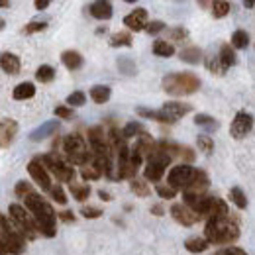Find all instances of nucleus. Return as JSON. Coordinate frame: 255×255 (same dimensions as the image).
Listing matches in <instances>:
<instances>
[{
    "label": "nucleus",
    "instance_id": "1",
    "mask_svg": "<svg viewBox=\"0 0 255 255\" xmlns=\"http://www.w3.org/2000/svg\"><path fill=\"white\" fill-rule=\"evenodd\" d=\"M167 187L173 191L191 192V194H204V191L210 187V179L204 171L191 167L187 163H181L169 171Z\"/></svg>",
    "mask_w": 255,
    "mask_h": 255
},
{
    "label": "nucleus",
    "instance_id": "2",
    "mask_svg": "<svg viewBox=\"0 0 255 255\" xmlns=\"http://www.w3.org/2000/svg\"><path fill=\"white\" fill-rule=\"evenodd\" d=\"M26 210L32 216L33 224L37 228V234L45 236V238H55L57 234V212L53 210V206L37 192H30L26 198Z\"/></svg>",
    "mask_w": 255,
    "mask_h": 255
},
{
    "label": "nucleus",
    "instance_id": "3",
    "mask_svg": "<svg viewBox=\"0 0 255 255\" xmlns=\"http://www.w3.org/2000/svg\"><path fill=\"white\" fill-rule=\"evenodd\" d=\"M204 240L208 242V246H232L240 240V224L230 214L208 218L204 228Z\"/></svg>",
    "mask_w": 255,
    "mask_h": 255
},
{
    "label": "nucleus",
    "instance_id": "4",
    "mask_svg": "<svg viewBox=\"0 0 255 255\" xmlns=\"http://www.w3.org/2000/svg\"><path fill=\"white\" fill-rule=\"evenodd\" d=\"M89 143H91V153H93V161L91 165L96 167L102 175L112 179V147L106 139V131L102 126H95L89 129Z\"/></svg>",
    "mask_w": 255,
    "mask_h": 255
},
{
    "label": "nucleus",
    "instance_id": "5",
    "mask_svg": "<svg viewBox=\"0 0 255 255\" xmlns=\"http://www.w3.org/2000/svg\"><path fill=\"white\" fill-rule=\"evenodd\" d=\"M163 91L171 96H189L200 89V79L194 73H171L163 79Z\"/></svg>",
    "mask_w": 255,
    "mask_h": 255
},
{
    "label": "nucleus",
    "instance_id": "6",
    "mask_svg": "<svg viewBox=\"0 0 255 255\" xmlns=\"http://www.w3.org/2000/svg\"><path fill=\"white\" fill-rule=\"evenodd\" d=\"M65 157L69 159V165H89L93 161V153L81 133H69L63 139Z\"/></svg>",
    "mask_w": 255,
    "mask_h": 255
},
{
    "label": "nucleus",
    "instance_id": "7",
    "mask_svg": "<svg viewBox=\"0 0 255 255\" xmlns=\"http://www.w3.org/2000/svg\"><path fill=\"white\" fill-rule=\"evenodd\" d=\"M0 240L4 242L10 255H22L26 250V240L16 230V226L6 218V214L0 212Z\"/></svg>",
    "mask_w": 255,
    "mask_h": 255
},
{
    "label": "nucleus",
    "instance_id": "8",
    "mask_svg": "<svg viewBox=\"0 0 255 255\" xmlns=\"http://www.w3.org/2000/svg\"><path fill=\"white\" fill-rule=\"evenodd\" d=\"M39 161L45 167V171L51 173L59 183H75L77 171L69 163H65L57 153H45V155L39 157Z\"/></svg>",
    "mask_w": 255,
    "mask_h": 255
},
{
    "label": "nucleus",
    "instance_id": "9",
    "mask_svg": "<svg viewBox=\"0 0 255 255\" xmlns=\"http://www.w3.org/2000/svg\"><path fill=\"white\" fill-rule=\"evenodd\" d=\"M169 163H171V157H169L167 153H163L159 147H157V143H155V149L149 153L147 165H145V169H143L145 183H147V181L159 183L161 179H163V175H165V171H167V167H169Z\"/></svg>",
    "mask_w": 255,
    "mask_h": 255
},
{
    "label": "nucleus",
    "instance_id": "10",
    "mask_svg": "<svg viewBox=\"0 0 255 255\" xmlns=\"http://www.w3.org/2000/svg\"><path fill=\"white\" fill-rule=\"evenodd\" d=\"M8 212H10V218H12V222L16 226V230L22 234L24 240H35V238H37V228H35L32 216L28 214V210H26L24 206H20V204H10Z\"/></svg>",
    "mask_w": 255,
    "mask_h": 255
},
{
    "label": "nucleus",
    "instance_id": "11",
    "mask_svg": "<svg viewBox=\"0 0 255 255\" xmlns=\"http://www.w3.org/2000/svg\"><path fill=\"white\" fill-rule=\"evenodd\" d=\"M254 129V116L246 110L238 112L236 118L232 120V126H230V133L234 139H244L250 131Z\"/></svg>",
    "mask_w": 255,
    "mask_h": 255
},
{
    "label": "nucleus",
    "instance_id": "12",
    "mask_svg": "<svg viewBox=\"0 0 255 255\" xmlns=\"http://www.w3.org/2000/svg\"><path fill=\"white\" fill-rule=\"evenodd\" d=\"M28 173H30V177H32L33 181L41 187V191L49 192V189H51V177H49V173L45 171V167L41 165V161H39V157H33L30 163H28Z\"/></svg>",
    "mask_w": 255,
    "mask_h": 255
},
{
    "label": "nucleus",
    "instance_id": "13",
    "mask_svg": "<svg viewBox=\"0 0 255 255\" xmlns=\"http://www.w3.org/2000/svg\"><path fill=\"white\" fill-rule=\"evenodd\" d=\"M16 135H18V122L12 118H2L0 120V149L10 147Z\"/></svg>",
    "mask_w": 255,
    "mask_h": 255
},
{
    "label": "nucleus",
    "instance_id": "14",
    "mask_svg": "<svg viewBox=\"0 0 255 255\" xmlns=\"http://www.w3.org/2000/svg\"><path fill=\"white\" fill-rule=\"evenodd\" d=\"M171 216H173L175 222H179L181 226H187V228L194 226L196 222H200V218L194 212H191L183 202H177V204L171 206Z\"/></svg>",
    "mask_w": 255,
    "mask_h": 255
},
{
    "label": "nucleus",
    "instance_id": "15",
    "mask_svg": "<svg viewBox=\"0 0 255 255\" xmlns=\"http://www.w3.org/2000/svg\"><path fill=\"white\" fill-rule=\"evenodd\" d=\"M192 110L191 104H187V102H165L163 104V108H161V112L171 120V122H177L179 118H183V116H187L189 112Z\"/></svg>",
    "mask_w": 255,
    "mask_h": 255
},
{
    "label": "nucleus",
    "instance_id": "16",
    "mask_svg": "<svg viewBox=\"0 0 255 255\" xmlns=\"http://www.w3.org/2000/svg\"><path fill=\"white\" fill-rule=\"evenodd\" d=\"M124 26L131 32H141L147 26V10L145 8H135L131 14L124 18Z\"/></svg>",
    "mask_w": 255,
    "mask_h": 255
},
{
    "label": "nucleus",
    "instance_id": "17",
    "mask_svg": "<svg viewBox=\"0 0 255 255\" xmlns=\"http://www.w3.org/2000/svg\"><path fill=\"white\" fill-rule=\"evenodd\" d=\"M0 69L8 75H18L20 69H22V61L16 53H10V51H4L0 53Z\"/></svg>",
    "mask_w": 255,
    "mask_h": 255
},
{
    "label": "nucleus",
    "instance_id": "18",
    "mask_svg": "<svg viewBox=\"0 0 255 255\" xmlns=\"http://www.w3.org/2000/svg\"><path fill=\"white\" fill-rule=\"evenodd\" d=\"M89 14L96 18V20H110L114 10H112V4L106 2V0H98V2H93L89 4Z\"/></svg>",
    "mask_w": 255,
    "mask_h": 255
},
{
    "label": "nucleus",
    "instance_id": "19",
    "mask_svg": "<svg viewBox=\"0 0 255 255\" xmlns=\"http://www.w3.org/2000/svg\"><path fill=\"white\" fill-rule=\"evenodd\" d=\"M57 129H59V120H49V122L41 124L39 128H35L32 133H30V139L32 141H43L49 135H53Z\"/></svg>",
    "mask_w": 255,
    "mask_h": 255
},
{
    "label": "nucleus",
    "instance_id": "20",
    "mask_svg": "<svg viewBox=\"0 0 255 255\" xmlns=\"http://www.w3.org/2000/svg\"><path fill=\"white\" fill-rule=\"evenodd\" d=\"M61 63L69 69V71H79L83 65H85V57L79 53V51H75V49H67L61 53Z\"/></svg>",
    "mask_w": 255,
    "mask_h": 255
},
{
    "label": "nucleus",
    "instance_id": "21",
    "mask_svg": "<svg viewBox=\"0 0 255 255\" xmlns=\"http://www.w3.org/2000/svg\"><path fill=\"white\" fill-rule=\"evenodd\" d=\"M236 61H238V57H236V51L232 49V45L230 43H222L220 45V53H218V63H220V67L226 71V69L234 67Z\"/></svg>",
    "mask_w": 255,
    "mask_h": 255
},
{
    "label": "nucleus",
    "instance_id": "22",
    "mask_svg": "<svg viewBox=\"0 0 255 255\" xmlns=\"http://www.w3.org/2000/svg\"><path fill=\"white\" fill-rule=\"evenodd\" d=\"M89 96H91V100H93L95 104H104V102L110 100L112 91H110L108 85H95V87L89 91Z\"/></svg>",
    "mask_w": 255,
    "mask_h": 255
},
{
    "label": "nucleus",
    "instance_id": "23",
    "mask_svg": "<svg viewBox=\"0 0 255 255\" xmlns=\"http://www.w3.org/2000/svg\"><path fill=\"white\" fill-rule=\"evenodd\" d=\"M135 114L141 116V118H147V120H155V122H159V124H173L161 110H151V108L137 106V108H135Z\"/></svg>",
    "mask_w": 255,
    "mask_h": 255
},
{
    "label": "nucleus",
    "instance_id": "24",
    "mask_svg": "<svg viewBox=\"0 0 255 255\" xmlns=\"http://www.w3.org/2000/svg\"><path fill=\"white\" fill-rule=\"evenodd\" d=\"M194 124L198 128H202L204 131H216L218 128H220V122L214 118V116H210V114H196L194 116Z\"/></svg>",
    "mask_w": 255,
    "mask_h": 255
},
{
    "label": "nucleus",
    "instance_id": "25",
    "mask_svg": "<svg viewBox=\"0 0 255 255\" xmlns=\"http://www.w3.org/2000/svg\"><path fill=\"white\" fill-rule=\"evenodd\" d=\"M35 96V85L33 83H20L14 91H12V98L14 100H28V98H33Z\"/></svg>",
    "mask_w": 255,
    "mask_h": 255
},
{
    "label": "nucleus",
    "instance_id": "26",
    "mask_svg": "<svg viewBox=\"0 0 255 255\" xmlns=\"http://www.w3.org/2000/svg\"><path fill=\"white\" fill-rule=\"evenodd\" d=\"M129 191L133 192L137 198H147L151 194V187L143 179H131L129 181Z\"/></svg>",
    "mask_w": 255,
    "mask_h": 255
},
{
    "label": "nucleus",
    "instance_id": "27",
    "mask_svg": "<svg viewBox=\"0 0 255 255\" xmlns=\"http://www.w3.org/2000/svg\"><path fill=\"white\" fill-rule=\"evenodd\" d=\"M181 59H183L185 63L198 65L200 61H202V49H200V47H196V45H192V47H185V49L181 51Z\"/></svg>",
    "mask_w": 255,
    "mask_h": 255
},
{
    "label": "nucleus",
    "instance_id": "28",
    "mask_svg": "<svg viewBox=\"0 0 255 255\" xmlns=\"http://www.w3.org/2000/svg\"><path fill=\"white\" fill-rule=\"evenodd\" d=\"M120 133H122V137H124V139H129V137H139V135L147 133V129L143 128L141 122H128Z\"/></svg>",
    "mask_w": 255,
    "mask_h": 255
},
{
    "label": "nucleus",
    "instance_id": "29",
    "mask_svg": "<svg viewBox=\"0 0 255 255\" xmlns=\"http://www.w3.org/2000/svg\"><path fill=\"white\" fill-rule=\"evenodd\" d=\"M151 49H153V53L157 57H173L175 55V47L169 41H165V39H155Z\"/></svg>",
    "mask_w": 255,
    "mask_h": 255
},
{
    "label": "nucleus",
    "instance_id": "30",
    "mask_svg": "<svg viewBox=\"0 0 255 255\" xmlns=\"http://www.w3.org/2000/svg\"><path fill=\"white\" fill-rule=\"evenodd\" d=\"M69 191H71L73 198H75L77 202H85V200H89V196H91V192H93L89 185H79V183H71Z\"/></svg>",
    "mask_w": 255,
    "mask_h": 255
},
{
    "label": "nucleus",
    "instance_id": "31",
    "mask_svg": "<svg viewBox=\"0 0 255 255\" xmlns=\"http://www.w3.org/2000/svg\"><path fill=\"white\" fill-rule=\"evenodd\" d=\"M185 250L189 254H202V252L208 250V242L204 238H189L185 242Z\"/></svg>",
    "mask_w": 255,
    "mask_h": 255
},
{
    "label": "nucleus",
    "instance_id": "32",
    "mask_svg": "<svg viewBox=\"0 0 255 255\" xmlns=\"http://www.w3.org/2000/svg\"><path fill=\"white\" fill-rule=\"evenodd\" d=\"M35 79H37L41 85L53 83V79H55V69H53L51 65H41V67L35 71Z\"/></svg>",
    "mask_w": 255,
    "mask_h": 255
},
{
    "label": "nucleus",
    "instance_id": "33",
    "mask_svg": "<svg viewBox=\"0 0 255 255\" xmlns=\"http://www.w3.org/2000/svg\"><path fill=\"white\" fill-rule=\"evenodd\" d=\"M250 45V33L246 30H236L232 35V49H246Z\"/></svg>",
    "mask_w": 255,
    "mask_h": 255
},
{
    "label": "nucleus",
    "instance_id": "34",
    "mask_svg": "<svg viewBox=\"0 0 255 255\" xmlns=\"http://www.w3.org/2000/svg\"><path fill=\"white\" fill-rule=\"evenodd\" d=\"M230 200H232L240 210H246V208H248V196H246V192L242 191L240 187H232V189H230Z\"/></svg>",
    "mask_w": 255,
    "mask_h": 255
},
{
    "label": "nucleus",
    "instance_id": "35",
    "mask_svg": "<svg viewBox=\"0 0 255 255\" xmlns=\"http://www.w3.org/2000/svg\"><path fill=\"white\" fill-rule=\"evenodd\" d=\"M112 47H131V33L129 32H118L110 37Z\"/></svg>",
    "mask_w": 255,
    "mask_h": 255
},
{
    "label": "nucleus",
    "instance_id": "36",
    "mask_svg": "<svg viewBox=\"0 0 255 255\" xmlns=\"http://www.w3.org/2000/svg\"><path fill=\"white\" fill-rule=\"evenodd\" d=\"M196 143H198V149L204 151L206 155H210V153L214 151V139H212L210 135H206V133L198 135V137H196Z\"/></svg>",
    "mask_w": 255,
    "mask_h": 255
},
{
    "label": "nucleus",
    "instance_id": "37",
    "mask_svg": "<svg viewBox=\"0 0 255 255\" xmlns=\"http://www.w3.org/2000/svg\"><path fill=\"white\" fill-rule=\"evenodd\" d=\"M230 10H232V6H230V2H224V0H218V2H214L212 4V16L214 18H224V16H228L230 14Z\"/></svg>",
    "mask_w": 255,
    "mask_h": 255
},
{
    "label": "nucleus",
    "instance_id": "38",
    "mask_svg": "<svg viewBox=\"0 0 255 255\" xmlns=\"http://www.w3.org/2000/svg\"><path fill=\"white\" fill-rule=\"evenodd\" d=\"M116 65H118L120 73H124V75H135L137 73V67H135V63L129 57H120Z\"/></svg>",
    "mask_w": 255,
    "mask_h": 255
},
{
    "label": "nucleus",
    "instance_id": "39",
    "mask_svg": "<svg viewBox=\"0 0 255 255\" xmlns=\"http://www.w3.org/2000/svg\"><path fill=\"white\" fill-rule=\"evenodd\" d=\"M81 177H83L85 181H98V179L102 177V173H100L96 167H93V165H85V167L81 169Z\"/></svg>",
    "mask_w": 255,
    "mask_h": 255
},
{
    "label": "nucleus",
    "instance_id": "40",
    "mask_svg": "<svg viewBox=\"0 0 255 255\" xmlns=\"http://www.w3.org/2000/svg\"><path fill=\"white\" fill-rule=\"evenodd\" d=\"M45 28H47V22H39V20H35V22H30V24H26V26H24V30H22V33H26V35H32V33L43 32Z\"/></svg>",
    "mask_w": 255,
    "mask_h": 255
},
{
    "label": "nucleus",
    "instance_id": "41",
    "mask_svg": "<svg viewBox=\"0 0 255 255\" xmlns=\"http://www.w3.org/2000/svg\"><path fill=\"white\" fill-rule=\"evenodd\" d=\"M49 194H51V198H53L57 204H67V194H65V191H63V187H61V185H51Z\"/></svg>",
    "mask_w": 255,
    "mask_h": 255
},
{
    "label": "nucleus",
    "instance_id": "42",
    "mask_svg": "<svg viewBox=\"0 0 255 255\" xmlns=\"http://www.w3.org/2000/svg\"><path fill=\"white\" fill-rule=\"evenodd\" d=\"M85 102H87V95L83 91H75L67 96V104H71V106H83Z\"/></svg>",
    "mask_w": 255,
    "mask_h": 255
},
{
    "label": "nucleus",
    "instance_id": "43",
    "mask_svg": "<svg viewBox=\"0 0 255 255\" xmlns=\"http://www.w3.org/2000/svg\"><path fill=\"white\" fill-rule=\"evenodd\" d=\"M81 214H83L87 220H96V218H100L104 212H102L98 206H83V208H81Z\"/></svg>",
    "mask_w": 255,
    "mask_h": 255
},
{
    "label": "nucleus",
    "instance_id": "44",
    "mask_svg": "<svg viewBox=\"0 0 255 255\" xmlns=\"http://www.w3.org/2000/svg\"><path fill=\"white\" fill-rule=\"evenodd\" d=\"M167 35H169L171 41H183V39H187L189 32H187L183 26H179V28H171V30L167 32Z\"/></svg>",
    "mask_w": 255,
    "mask_h": 255
},
{
    "label": "nucleus",
    "instance_id": "45",
    "mask_svg": "<svg viewBox=\"0 0 255 255\" xmlns=\"http://www.w3.org/2000/svg\"><path fill=\"white\" fill-rule=\"evenodd\" d=\"M14 192H16V196H18V198H26L30 192H33V189H32V185H30V183L20 181V183H16V189H14Z\"/></svg>",
    "mask_w": 255,
    "mask_h": 255
},
{
    "label": "nucleus",
    "instance_id": "46",
    "mask_svg": "<svg viewBox=\"0 0 255 255\" xmlns=\"http://www.w3.org/2000/svg\"><path fill=\"white\" fill-rule=\"evenodd\" d=\"M165 30V24L161 22V20H153V22H147V26H145V32L149 33V35H157L159 32Z\"/></svg>",
    "mask_w": 255,
    "mask_h": 255
},
{
    "label": "nucleus",
    "instance_id": "47",
    "mask_svg": "<svg viewBox=\"0 0 255 255\" xmlns=\"http://www.w3.org/2000/svg\"><path fill=\"white\" fill-rule=\"evenodd\" d=\"M155 192L159 194L161 198H167V200L177 196V191H173V189H171V187H167V185H157V187H155Z\"/></svg>",
    "mask_w": 255,
    "mask_h": 255
},
{
    "label": "nucleus",
    "instance_id": "48",
    "mask_svg": "<svg viewBox=\"0 0 255 255\" xmlns=\"http://www.w3.org/2000/svg\"><path fill=\"white\" fill-rule=\"evenodd\" d=\"M53 112H55V116H57L59 120H69V118H73V108H69V106H57Z\"/></svg>",
    "mask_w": 255,
    "mask_h": 255
},
{
    "label": "nucleus",
    "instance_id": "49",
    "mask_svg": "<svg viewBox=\"0 0 255 255\" xmlns=\"http://www.w3.org/2000/svg\"><path fill=\"white\" fill-rule=\"evenodd\" d=\"M206 67H208L212 73H216V75H224V69L220 67V63H218V57H208V59H206Z\"/></svg>",
    "mask_w": 255,
    "mask_h": 255
},
{
    "label": "nucleus",
    "instance_id": "50",
    "mask_svg": "<svg viewBox=\"0 0 255 255\" xmlns=\"http://www.w3.org/2000/svg\"><path fill=\"white\" fill-rule=\"evenodd\" d=\"M214 255H248V254H246V250H242V248L230 246V248H224L220 252H216Z\"/></svg>",
    "mask_w": 255,
    "mask_h": 255
},
{
    "label": "nucleus",
    "instance_id": "51",
    "mask_svg": "<svg viewBox=\"0 0 255 255\" xmlns=\"http://www.w3.org/2000/svg\"><path fill=\"white\" fill-rule=\"evenodd\" d=\"M57 220H61L65 224H71L75 222V214L71 210H63V212H57Z\"/></svg>",
    "mask_w": 255,
    "mask_h": 255
},
{
    "label": "nucleus",
    "instance_id": "52",
    "mask_svg": "<svg viewBox=\"0 0 255 255\" xmlns=\"http://www.w3.org/2000/svg\"><path fill=\"white\" fill-rule=\"evenodd\" d=\"M151 214H153V216H163V214H165L163 204H153V206H151Z\"/></svg>",
    "mask_w": 255,
    "mask_h": 255
},
{
    "label": "nucleus",
    "instance_id": "53",
    "mask_svg": "<svg viewBox=\"0 0 255 255\" xmlns=\"http://www.w3.org/2000/svg\"><path fill=\"white\" fill-rule=\"evenodd\" d=\"M49 6V0H35V8L37 10H45Z\"/></svg>",
    "mask_w": 255,
    "mask_h": 255
},
{
    "label": "nucleus",
    "instance_id": "54",
    "mask_svg": "<svg viewBox=\"0 0 255 255\" xmlns=\"http://www.w3.org/2000/svg\"><path fill=\"white\" fill-rule=\"evenodd\" d=\"M98 196H100V200H104V202H110V200H112V194L106 191H98Z\"/></svg>",
    "mask_w": 255,
    "mask_h": 255
},
{
    "label": "nucleus",
    "instance_id": "55",
    "mask_svg": "<svg viewBox=\"0 0 255 255\" xmlns=\"http://www.w3.org/2000/svg\"><path fill=\"white\" fill-rule=\"evenodd\" d=\"M8 254V250H6V246H4V242L0 240V255H6Z\"/></svg>",
    "mask_w": 255,
    "mask_h": 255
},
{
    "label": "nucleus",
    "instance_id": "56",
    "mask_svg": "<svg viewBox=\"0 0 255 255\" xmlns=\"http://www.w3.org/2000/svg\"><path fill=\"white\" fill-rule=\"evenodd\" d=\"M0 8H10V2H6V0H0Z\"/></svg>",
    "mask_w": 255,
    "mask_h": 255
},
{
    "label": "nucleus",
    "instance_id": "57",
    "mask_svg": "<svg viewBox=\"0 0 255 255\" xmlns=\"http://www.w3.org/2000/svg\"><path fill=\"white\" fill-rule=\"evenodd\" d=\"M96 33H98V35H100V33H106V28H98V30H96Z\"/></svg>",
    "mask_w": 255,
    "mask_h": 255
},
{
    "label": "nucleus",
    "instance_id": "58",
    "mask_svg": "<svg viewBox=\"0 0 255 255\" xmlns=\"http://www.w3.org/2000/svg\"><path fill=\"white\" fill-rule=\"evenodd\" d=\"M2 28H4V20H0V30H2Z\"/></svg>",
    "mask_w": 255,
    "mask_h": 255
}]
</instances>
